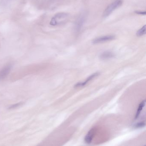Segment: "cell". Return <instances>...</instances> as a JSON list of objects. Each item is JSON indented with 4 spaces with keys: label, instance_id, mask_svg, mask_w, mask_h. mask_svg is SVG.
<instances>
[{
    "label": "cell",
    "instance_id": "obj_1",
    "mask_svg": "<svg viewBox=\"0 0 146 146\" xmlns=\"http://www.w3.org/2000/svg\"><path fill=\"white\" fill-rule=\"evenodd\" d=\"M123 3L122 0H115L112 3H111L107 7L106 9L105 10L103 13V17L104 18L108 17L110 15L113 11H115L117 9L121 6Z\"/></svg>",
    "mask_w": 146,
    "mask_h": 146
},
{
    "label": "cell",
    "instance_id": "obj_10",
    "mask_svg": "<svg viewBox=\"0 0 146 146\" xmlns=\"http://www.w3.org/2000/svg\"><path fill=\"white\" fill-rule=\"evenodd\" d=\"M146 34V25L142 27L137 32V36H141Z\"/></svg>",
    "mask_w": 146,
    "mask_h": 146
},
{
    "label": "cell",
    "instance_id": "obj_6",
    "mask_svg": "<svg viewBox=\"0 0 146 146\" xmlns=\"http://www.w3.org/2000/svg\"><path fill=\"white\" fill-rule=\"evenodd\" d=\"M12 66L11 64H8L5 66L0 71V80L5 79L9 74L12 69Z\"/></svg>",
    "mask_w": 146,
    "mask_h": 146
},
{
    "label": "cell",
    "instance_id": "obj_8",
    "mask_svg": "<svg viewBox=\"0 0 146 146\" xmlns=\"http://www.w3.org/2000/svg\"><path fill=\"white\" fill-rule=\"evenodd\" d=\"M94 135V130L93 129H91L85 138V140L86 143L87 144H90L92 141L93 139Z\"/></svg>",
    "mask_w": 146,
    "mask_h": 146
},
{
    "label": "cell",
    "instance_id": "obj_14",
    "mask_svg": "<svg viewBox=\"0 0 146 146\" xmlns=\"http://www.w3.org/2000/svg\"></svg>",
    "mask_w": 146,
    "mask_h": 146
},
{
    "label": "cell",
    "instance_id": "obj_12",
    "mask_svg": "<svg viewBox=\"0 0 146 146\" xmlns=\"http://www.w3.org/2000/svg\"><path fill=\"white\" fill-rule=\"evenodd\" d=\"M145 122H141L137 123L135 125V127L136 128H140L145 127Z\"/></svg>",
    "mask_w": 146,
    "mask_h": 146
},
{
    "label": "cell",
    "instance_id": "obj_4",
    "mask_svg": "<svg viewBox=\"0 0 146 146\" xmlns=\"http://www.w3.org/2000/svg\"><path fill=\"white\" fill-rule=\"evenodd\" d=\"M115 36L113 35H107V36H103L99 37L93 39V43L94 44L101 43L108 41H111L115 39Z\"/></svg>",
    "mask_w": 146,
    "mask_h": 146
},
{
    "label": "cell",
    "instance_id": "obj_13",
    "mask_svg": "<svg viewBox=\"0 0 146 146\" xmlns=\"http://www.w3.org/2000/svg\"><path fill=\"white\" fill-rule=\"evenodd\" d=\"M135 13L138 14L142 15H145L146 14L145 11L143 12V11H135Z\"/></svg>",
    "mask_w": 146,
    "mask_h": 146
},
{
    "label": "cell",
    "instance_id": "obj_11",
    "mask_svg": "<svg viewBox=\"0 0 146 146\" xmlns=\"http://www.w3.org/2000/svg\"><path fill=\"white\" fill-rule=\"evenodd\" d=\"M22 104H23V103L21 102V103H17V104L12 105H11V106H10L9 107V110H11V109H15V108H17V107L20 106Z\"/></svg>",
    "mask_w": 146,
    "mask_h": 146
},
{
    "label": "cell",
    "instance_id": "obj_7",
    "mask_svg": "<svg viewBox=\"0 0 146 146\" xmlns=\"http://www.w3.org/2000/svg\"><path fill=\"white\" fill-rule=\"evenodd\" d=\"M115 54L111 51H106L103 52L100 55V58L103 60H109L115 57Z\"/></svg>",
    "mask_w": 146,
    "mask_h": 146
},
{
    "label": "cell",
    "instance_id": "obj_3",
    "mask_svg": "<svg viewBox=\"0 0 146 146\" xmlns=\"http://www.w3.org/2000/svg\"><path fill=\"white\" fill-rule=\"evenodd\" d=\"M87 18V13L85 12L81 13L77 18L75 22V29L77 31L80 30L84 25Z\"/></svg>",
    "mask_w": 146,
    "mask_h": 146
},
{
    "label": "cell",
    "instance_id": "obj_5",
    "mask_svg": "<svg viewBox=\"0 0 146 146\" xmlns=\"http://www.w3.org/2000/svg\"><path fill=\"white\" fill-rule=\"evenodd\" d=\"M99 74V72H96L92 74L90 76H88V77H87V79L85 80V81L82 82H79L78 83H76L75 86V87L79 88L84 87V86L87 85L89 82L91 81V80H93L94 78H96V77L98 76Z\"/></svg>",
    "mask_w": 146,
    "mask_h": 146
},
{
    "label": "cell",
    "instance_id": "obj_9",
    "mask_svg": "<svg viewBox=\"0 0 146 146\" xmlns=\"http://www.w3.org/2000/svg\"><path fill=\"white\" fill-rule=\"evenodd\" d=\"M146 104V100H144L140 103L139 105V107H138V110H137V112H136V115H135V119H137L139 117V116L140 115L141 111L143 108L145 107V105Z\"/></svg>",
    "mask_w": 146,
    "mask_h": 146
},
{
    "label": "cell",
    "instance_id": "obj_2",
    "mask_svg": "<svg viewBox=\"0 0 146 146\" xmlns=\"http://www.w3.org/2000/svg\"><path fill=\"white\" fill-rule=\"evenodd\" d=\"M69 15L67 13H61L56 14L51 20L50 24L52 26L60 25L63 22V20L66 19Z\"/></svg>",
    "mask_w": 146,
    "mask_h": 146
}]
</instances>
